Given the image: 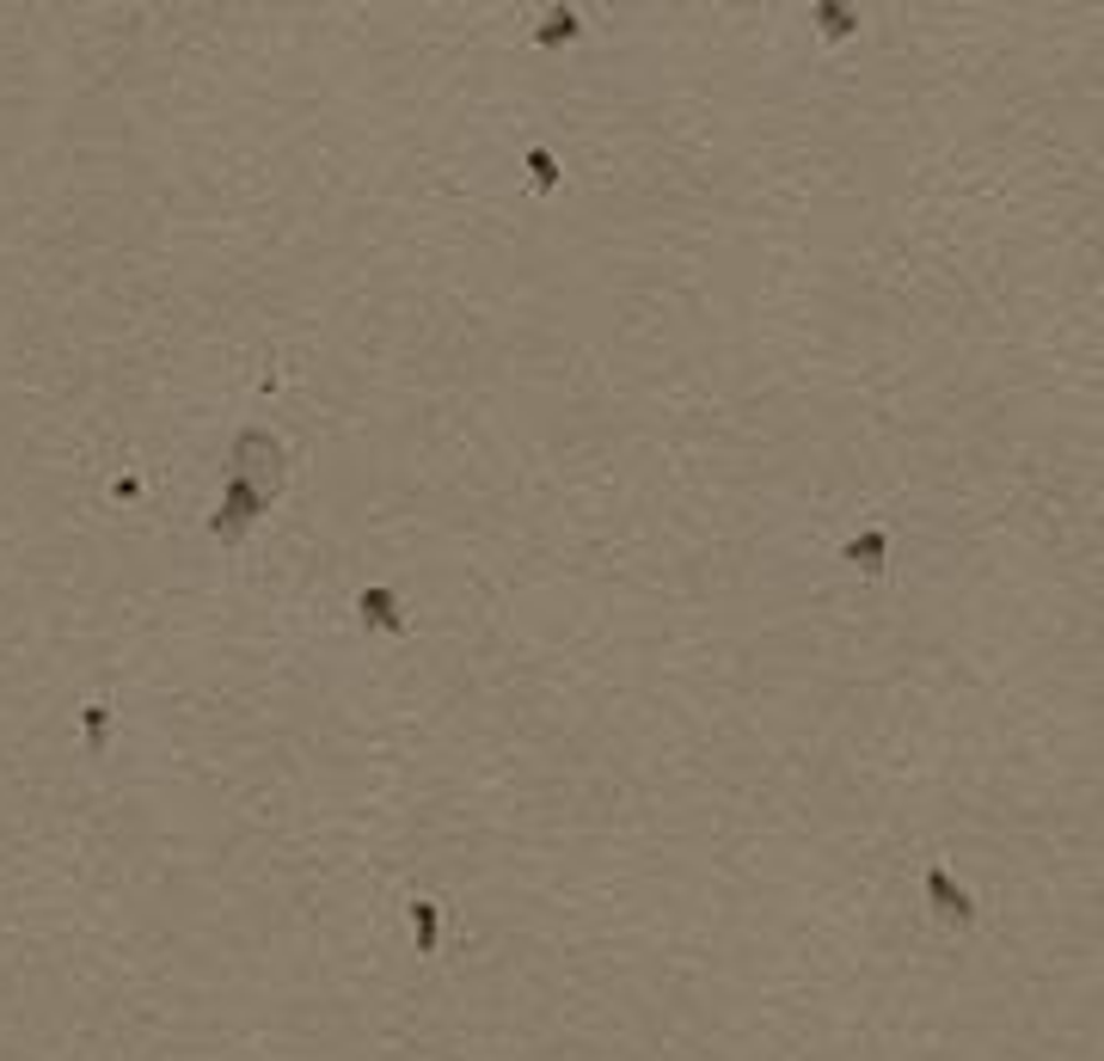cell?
<instances>
[{"label": "cell", "mask_w": 1104, "mask_h": 1061, "mask_svg": "<svg viewBox=\"0 0 1104 1061\" xmlns=\"http://www.w3.org/2000/svg\"><path fill=\"white\" fill-rule=\"evenodd\" d=\"M927 908L945 927H975V903H970V889L958 884V877L945 872V865H927Z\"/></svg>", "instance_id": "cell-2"}, {"label": "cell", "mask_w": 1104, "mask_h": 1061, "mask_svg": "<svg viewBox=\"0 0 1104 1061\" xmlns=\"http://www.w3.org/2000/svg\"><path fill=\"white\" fill-rule=\"evenodd\" d=\"M528 166H534V190H553V185H559V160L546 154V147H528Z\"/></svg>", "instance_id": "cell-9"}, {"label": "cell", "mask_w": 1104, "mask_h": 1061, "mask_svg": "<svg viewBox=\"0 0 1104 1061\" xmlns=\"http://www.w3.org/2000/svg\"><path fill=\"white\" fill-rule=\"evenodd\" d=\"M817 25H822V37H829V44H841V37H853V31H860V13H853V7H841V0H817Z\"/></svg>", "instance_id": "cell-6"}, {"label": "cell", "mask_w": 1104, "mask_h": 1061, "mask_svg": "<svg viewBox=\"0 0 1104 1061\" xmlns=\"http://www.w3.org/2000/svg\"><path fill=\"white\" fill-rule=\"evenodd\" d=\"M841 559H846V565H860L865 577H884V565H889V534H884V528H872V534H860V540H846V546H841Z\"/></svg>", "instance_id": "cell-4"}, {"label": "cell", "mask_w": 1104, "mask_h": 1061, "mask_svg": "<svg viewBox=\"0 0 1104 1061\" xmlns=\"http://www.w3.org/2000/svg\"><path fill=\"white\" fill-rule=\"evenodd\" d=\"M534 37H540L546 50H553V44H577V37H583V19H577L571 7H553V13L540 19V31H534Z\"/></svg>", "instance_id": "cell-5"}, {"label": "cell", "mask_w": 1104, "mask_h": 1061, "mask_svg": "<svg viewBox=\"0 0 1104 1061\" xmlns=\"http://www.w3.org/2000/svg\"><path fill=\"white\" fill-rule=\"evenodd\" d=\"M264 510H271V491H259V485H252V473H245V467H240V473L228 479V497H221V510H216V516H209V534L233 546V540H240L245 528H252V522L264 516Z\"/></svg>", "instance_id": "cell-1"}, {"label": "cell", "mask_w": 1104, "mask_h": 1061, "mask_svg": "<svg viewBox=\"0 0 1104 1061\" xmlns=\"http://www.w3.org/2000/svg\"><path fill=\"white\" fill-rule=\"evenodd\" d=\"M412 927H417V951H436V903H412Z\"/></svg>", "instance_id": "cell-8"}, {"label": "cell", "mask_w": 1104, "mask_h": 1061, "mask_svg": "<svg viewBox=\"0 0 1104 1061\" xmlns=\"http://www.w3.org/2000/svg\"><path fill=\"white\" fill-rule=\"evenodd\" d=\"M357 614H362V626H374V632H405L400 595H393V589H381V583L357 595Z\"/></svg>", "instance_id": "cell-3"}, {"label": "cell", "mask_w": 1104, "mask_h": 1061, "mask_svg": "<svg viewBox=\"0 0 1104 1061\" xmlns=\"http://www.w3.org/2000/svg\"><path fill=\"white\" fill-rule=\"evenodd\" d=\"M80 718H87V755H105V743H111V705L92 700Z\"/></svg>", "instance_id": "cell-7"}]
</instances>
